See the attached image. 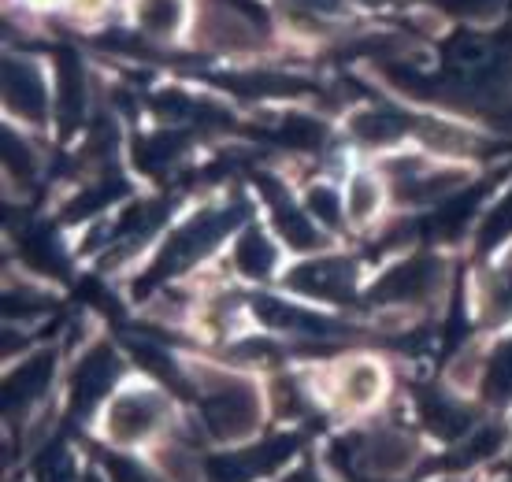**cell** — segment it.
Masks as SVG:
<instances>
[{
  "label": "cell",
  "mask_w": 512,
  "mask_h": 482,
  "mask_svg": "<svg viewBox=\"0 0 512 482\" xmlns=\"http://www.w3.org/2000/svg\"><path fill=\"white\" fill-rule=\"evenodd\" d=\"M201 405H205V423L223 442H242L260 423L256 390L245 379H234V375H212L205 382Z\"/></svg>",
  "instance_id": "6da1fadb"
},
{
  "label": "cell",
  "mask_w": 512,
  "mask_h": 482,
  "mask_svg": "<svg viewBox=\"0 0 512 482\" xmlns=\"http://www.w3.org/2000/svg\"><path fill=\"white\" fill-rule=\"evenodd\" d=\"M164 401L149 390H134V394H123L112 401L108 408V419H104V431L112 442H138L145 434H153L164 419Z\"/></svg>",
  "instance_id": "7a4b0ae2"
},
{
  "label": "cell",
  "mask_w": 512,
  "mask_h": 482,
  "mask_svg": "<svg viewBox=\"0 0 512 482\" xmlns=\"http://www.w3.org/2000/svg\"><path fill=\"white\" fill-rule=\"evenodd\" d=\"M353 460H357V468L364 471V475H372V479H397V475H405V471L412 468L416 442L401 431L368 434V438L357 445V457Z\"/></svg>",
  "instance_id": "3957f363"
},
{
  "label": "cell",
  "mask_w": 512,
  "mask_h": 482,
  "mask_svg": "<svg viewBox=\"0 0 512 482\" xmlns=\"http://www.w3.org/2000/svg\"><path fill=\"white\" fill-rule=\"evenodd\" d=\"M234 216H238V212H205V216H197L193 223H186V227L171 238L167 253L160 256V271L182 267V264H190V260H197L201 253H208V249L234 227Z\"/></svg>",
  "instance_id": "277c9868"
},
{
  "label": "cell",
  "mask_w": 512,
  "mask_h": 482,
  "mask_svg": "<svg viewBox=\"0 0 512 482\" xmlns=\"http://www.w3.org/2000/svg\"><path fill=\"white\" fill-rule=\"evenodd\" d=\"M438 282H442V267H438L435 256H416V260L397 264L394 271L375 286V301H390V305L423 301L427 293L438 290Z\"/></svg>",
  "instance_id": "5b68a950"
},
{
  "label": "cell",
  "mask_w": 512,
  "mask_h": 482,
  "mask_svg": "<svg viewBox=\"0 0 512 482\" xmlns=\"http://www.w3.org/2000/svg\"><path fill=\"white\" fill-rule=\"evenodd\" d=\"M290 286L301 293H312V297H323V301H346L357 286V271L349 260L327 256V260H312V264L297 267L290 275Z\"/></svg>",
  "instance_id": "8992f818"
},
{
  "label": "cell",
  "mask_w": 512,
  "mask_h": 482,
  "mask_svg": "<svg viewBox=\"0 0 512 482\" xmlns=\"http://www.w3.org/2000/svg\"><path fill=\"white\" fill-rule=\"evenodd\" d=\"M4 97H8V108L23 119H45V78H41L38 64L30 60H8L4 64Z\"/></svg>",
  "instance_id": "52a82bcc"
},
{
  "label": "cell",
  "mask_w": 512,
  "mask_h": 482,
  "mask_svg": "<svg viewBox=\"0 0 512 482\" xmlns=\"http://www.w3.org/2000/svg\"><path fill=\"white\" fill-rule=\"evenodd\" d=\"M383 386V368L372 360H353L338 371V401L346 408H368L372 401H379Z\"/></svg>",
  "instance_id": "ba28073f"
},
{
  "label": "cell",
  "mask_w": 512,
  "mask_h": 482,
  "mask_svg": "<svg viewBox=\"0 0 512 482\" xmlns=\"http://www.w3.org/2000/svg\"><path fill=\"white\" fill-rule=\"evenodd\" d=\"M119 375V360L112 349H93L82 364H78L75 371V397H78V405H93L97 397L116 382Z\"/></svg>",
  "instance_id": "9c48e42d"
},
{
  "label": "cell",
  "mask_w": 512,
  "mask_h": 482,
  "mask_svg": "<svg viewBox=\"0 0 512 482\" xmlns=\"http://www.w3.org/2000/svg\"><path fill=\"white\" fill-rule=\"evenodd\" d=\"M268 197H271V208H275V223H279V234L294 249H312L316 245V227H312V219L301 212V208H294V201L286 197V193H279V186H271L268 182Z\"/></svg>",
  "instance_id": "30bf717a"
},
{
  "label": "cell",
  "mask_w": 512,
  "mask_h": 482,
  "mask_svg": "<svg viewBox=\"0 0 512 482\" xmlns=\"http://www.w3.org/2000/svg\"><path fill=\"white\" fill-rule=\"evenodd\" d=\"M138 26L153 38H175L186 23V0H138Z\"/></svg>",
  "instance_id": "8fae6325"
},
{
  "label": "cell",
  "mask_w": 512,
  "mask_h": 482,
  "mask_svg": "<svg viewBox=\"0 0 512 482\" xmlns=\"http://www.w3.org/2000/svg\"><path fill=\"white\" fill-rule=\"evenodd\" d=\"M234 260H238V271L249 275V279H268L271 271H275L279 253H275V245H271V241L253 227V230H245L242 234L238 249H234Z\"/></svg>",
  "instance_id": "7c38bea8"
},
{
  "label": "cell",
  "mask_w": 512,
  "mask_h": 482,
  "mask_svg": "<svg viewBox=\"0 0 512 482\" xmlns=\"http://www.w3.org/2000/svg\"><path fill=\"white\" fill-rule=\"evenodd\" d=\"M479 308L487 323H501L512 316V267H501L494 275H487L483 293H479Z\"/></svg>",
  "instance_id": "4fadbf2b"
},
{
  "label": "cell",
  "mask_w": 512,
  "mask_h": 482,
  "mask_svg": "<svg viewBox=\"0 0 512 482\" xmlns=\"http://www.w3.org/2000/svg\"><path fill=\"white\" fill-rule=\"evenodd\" d=\"M353 134L368 145H386V141H397L405 134V119L397 112H386V108H375V112H360L353 119Z\"/></svg>",
  "instance_id": "5bb4252c"
},
{
  "label": "cell",
  "mask_w": 512,
  "mask_h": 482,
  "mask_svg": "<svg viewBox=\"0 0 512 482\" xmlns=\"http://www.w3.org/2000/svg\"><path fill=\"white\" fill-rule=\"evenodd\" d=\"M82 71L71 56H64V64H60V119H64V127H71L78 115H82Z\"/></svg>",
  "instance_id": "9a60e30c"
},
{
  "label": "cell",
  "mask_w": 512,
  "mask_h": 482,
  "mask_svg": "<svg viewBox=\"0 0 512 482\" xmlns=\"http://www.w3.org/2000/svg\"><path fill=\"white\" fill-rule=\"evenodd\" d=\"M487 397L509 401L512 397V342L498 345V353L487 364Z\"/></svg>",
  "instance_id": "2e32d148"
},
{
  "label": "cell",
  "mask_w": 512,
  "mask_h": 482,
  "mask_svg": "<svg viewBox=\"0 0 512 482\" xmlns=\"http://www.w3.org/2000/svg\"><path fill=\"white\" fill-rule=\"evenodd\" d=\"M45 382H49V360L41 356V360H30L26 368L15 371V379H12V394L15 401H26V397H34L45 390Z\"/></svg>",
  "instance_id": "e0dca14e"
},
{
  "label": "cell",
  "mask_w": 512,
  "mask_h": 482,
  "mask_svg": "<svg viewBox=\"0 0 512 482\" xmlns=\"http://www.w3.org/2000/svg\"><path fill=\"white\" fill-rule=\"evenodd\" d=\"M346 208L353 219H368L379 208V186H375L372 178H353L349 182V197H346Z\"/></svg>",
  "instance_id": "ac0fdd59"
},
{
  "label": "cell",
  "mask_w": 512,
  "mask_h": 482,
  "mask_svg": "<svg viewBox=\"0 0 512 482\" xmlns=\"http://www.w3.org/2000/svg\"><path fill=\"white\" fill-rule=\"evenodd\" d=\"M308 212H312V219H323L327 227H338V223H342V201H338V193L327 190V186H312V190H308Z\"/></svg>",
  "instance_id": "d6986e66"
},
{
  "label": "cell",
  "mask_w": 512,
  "mask_h": 482,
  "mask_svg": "<svg viewBox=\"0 0 512 482\" xmlns=\"http://www.w3.org/2000/svg\"><path fill=\"white\" fill-rule=\"evenodd\" d=\"M108 471H112V479H116V482H156L145 468L130 464V460H119V457L108 460Z\"/></svg>",
  "instance_id": "ffe728a7"
},
{
  "label": "cell",
  "mask_w": 512,
  "mask_h": 482,
  "mask_svg": "<svg viewBox=\"0 0 512 482\" xmlns=\"http://www.w3.org/2000/svg\"><path fill=\"white\" fill-rule=\"evenodd\" d=\"M449 8H457L464 15H494L505 0H446Z\"/></svg>",
  "instance_id": "44dd1931"
},
{
  "label": "cell",
  "mask_w": 512,
  "mask_h": 482,
  "mask_svg": "<svg viewBox=\"0 0 512 482\" xmlns=\"http://www.w3.org/2000/svg\"><path fill=\"white\" fill-rule=\"evenodd\" d=\"M305 8H312V12H334L338 8V0H301Z\"/></svg>",
  "instance_id": "7402d4cb"
},
{
  "label": "cell",
  "mask_w": 512,
  "mask_h": 482,
  "mask_svg": "<svg viewBox=\"0 0 512 482\" xmlns=\"http://www.w3.org/2000/svg\"><path fill=\"white\" fill-rule=\"evenodd\" d=\"M286 482H320V479H316V475H312V471H297L294 479H286Z\"/></svg>",
  "instance_id": "603a6c76"
},
{
  "label": "cell",
  "mask_w": 512,
  "mask_h": 482,
  "mask_svg": "<svg viewBox=\"0 0 512 482\" xmlns=\"http://www.w3.org/2000/svg\"><path fill=\"white\" fill-rule=\"evenodd\" d=\"M90 482H101V479H97V475H90Z\"/></svg>",
  "instance_id": "cb8c5ba5"
}]
</instances>
